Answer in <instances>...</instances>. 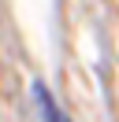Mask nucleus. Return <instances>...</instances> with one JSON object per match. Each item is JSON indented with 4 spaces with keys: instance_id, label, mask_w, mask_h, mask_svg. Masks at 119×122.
<instances>
[{
    "instance_id": "nucleus-1",
    "label": "nucleus",
    "mask_w": 119,
    "mask_h": 122,
    "mask_svg": "<svg viewBox=\"0 0 119 122\" xmlns=\"http://www.w3.org/2000/svg\"><path fill=\"white\" fill-rule=\"evenodd\" d=\"M34 96H37V104H41V111H45V118H48V122H67L63 111L52 104V96H48V89H45V85H34Z\"/></svg>"
}]
</instances>
